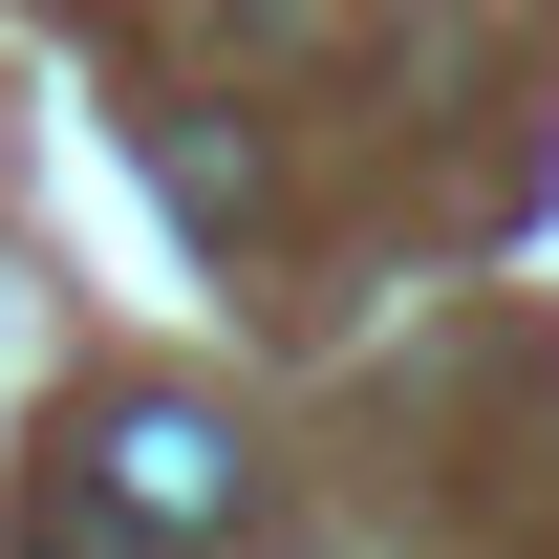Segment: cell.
<instances>
[{"label":"cell","mask_w":559,"mask_h":559,"mask_svg":"<svg viewBox=\"0 0 559 559\" xmlns=\"http://www.w3.org/2000/svg\"><path fill=\"white\" fill-rule=\"evenodd\" d=\"M108 516H130V538H194V516H237V452H215L194 409H130L108 430Z\"/></svg>","instance_id":"cell-1"}]
</instances>
